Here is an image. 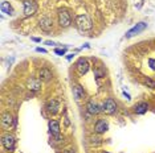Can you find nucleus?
Here are the masks:
<instances>
[{"instance_id":"nucleus-25","label":"nucleus","mask_w":155,"mask_h":153,"mask_svg":"<svg viewBox=\"0 0 155 153\" xmlns=\"http://www.w3.org/2000/svg\"><path fill=\"white\" fill-rule=\"evenodd\" d=\"M36 50H37V52H40V53H47V50H45V49H41V48H37Z\"/></svg>"},{"instance_id":"nucleus-18","label":"nucleus","mask_w":155,"mask_h":153,"mask_svg":"<svg viewBox=\"0 0 155 153\" xmlns=\"http://www.w3.org/2000/svg\"><path fill=\"white\" fill-rule=\"evenodd\" d=\"M2 12L7 13V15H12L13 13V9H12V7H11V4H9L8 2H3L2 3Z\"/></svg>"},{"instance_id":"nucleus-15","label":"nucleus","mask_w":155,"mask_h":153,"mask_svg":"<svg viewBox=\"0 0 155 153\" xmlns=\"http://www.w3.org/2000/svg\"><path fill=\"white\" fill-rule=\"evenodd\" d=\"M49 131H51L52 136H58L60 135V123L57 120H51L49 121Z\"/></svg>"},{"instance_id":"nucleus-14","label":"nucleus","mask_w":155,"mask_h":153,"mask_svg":"<svg viewBox=\"0 0 155 153\" xmlns=\"http://www.w3.org/2000/svg\"><path fill=\"white\" fill-rule=\"evenodd\" d=\"M52 76H53L52 71L49 70V69H47V67L41 69V70L38 71V78H40L43 82H49L52 79Z\"/></svg>"},{"instance_id":"nucleus-27","label":"nucleus","mask_w":155,"mask_h":153,"mask_svg":"<svg viewBox=\"0 0 155 153\" xmlns=\"http://www.w3.org/2000/svg\"><path fill=\"white\" fill-rule=\"evenodd\" d=\"M104 153H109V152H104Z\"/></svg>"},{"instance_id":"nucleus-19","label":"nucleus","mask_w":155,"mask_h":153,"mask_svg":"<svg viewBox=\"0 0 155 153\" xmlns=\"http://www.w3.org/2000/svg\"><path fill=\"white\" fill-rule=\"evenodd\" d=\"M143 82H144V85H146L147 87L155 89V81H154V79H151V78H144Z\"/></svg>"},{"instance_id":"nucleus-22","label":"nucleus","mask_w":155,"mask_h":153,"mask_svg":"<svg viewBox=\"0 0 155 153\" xmlns=\"http://www.w3.org/2000/svg\"><path fill=\"white\" fill-rule=\"evenodd\" d=\"M149 65H150V67L153 69V70H155V58H150V60H149Z\"/></svg>"},{"instance_id":"nucleus-11","label":"nucleus","mask_w":155,"mask_h":153,"mask_svg":"<svg viewBox=\"0 0 155 153\" xmlns=\"http://www.w3.org/2000/svg\"><path fill=\"white\" fill-rule=\"evenodd\" d=\"M41 79L40 78H29L27 82V87L31 90V91H38L41 89Z\"/></svg>"},{"instance_id":"nucleus-7","label":"nucleus","mask_w":155,"mask_h":153,"mask_svg":"<svg viewBox=\"0 0 155 153\" xmlns=\"http://www.w3.org/2000/svg\"><path fill=\"white\" fill-rule=\"evenodd\" d=\"M45 108H47V111L51 115H56L60 111V108H61V106H60V102L57 99L52 98V99H49L47 102V104H45Z\"/></svg>"},{"instance_id":"nucleus-12","label":"nucleus","mask_w":155,"mask_h":153,"mask_svg":"<svg viewBox=\"0 0 155 153\" xmlns=\"http://www.w3.org/2000/svg\"><path fill=\"white\" fill-rule=\"evenodd\" d=\"M109 130V126H107V123L105 120H102V119H100L96 123V126H94V132L96 133H98V135H101V133H105Z\"/></svg>"},{"instance_id":"nucleus-3","label":"nucleus","mask_w":155,"mask_h":153,"mask_svg":"<svg viewBox=\"0 0 155 153\" xmlns=\"http://www.w3.org/2000/svg\"><path fill=\"white\" fill-rule=\"evenodd\" d=\"M15 136L11 133H3V136H2V145L4 147L7 151H9V152H12L13 149H15Z\"/></svg>"},{"instance_id":"nucleus-23","label":"nucleus","mask_w":155,"mask_h":153,"mask_svg":"<svg viewBox=\"0 0 155 153\" xmlns=\"http://www.w3.org/2000/svg\"><path fill=\"white\" fill-rule=\"evenodd\" d=\"M62 153H76V149L74 148H68V149H64Z\"/></svg>"},{"instance_id":"nucleus-20","label":"nucleus","mask_w":155,"mask_h":153,"mask_svg":"<svg viewBox=\"0 0 155 153\" xmlns=\"http://www.w3.org/2000/svg\"><path fill=\"white\" fill-rule=\"evenodd\" d=\"M89 141H90V144H91V145H100L101 142H102L101 139H100V137H96V136H91Z\"/></svg>"},{"instance_id":"nucleus-26","label":"nucleus","mask_w":155,"mask_h":153,"mask_svg":"<svg viewBox=\"0 0 155 153\" xmlns=\"http://www.w3.org/2000/svg\"><path fill=\"white\" fill-rule=\"evenodd\" d=\"M32 40L35 41V42H40V41H41V38H32Z\"/></svg>"},{"instance_id":"nucleus-17","label":"nucleus","mask_w":155,"mask_h":153,"mask_svg":"<svg viewBox=\"0 0 155 153\" xmlns=\"http://www.w3.org/2000/svg\"><path fill=\"white\" fill-rule=\"evenodd\" d=\"M147 110H149V104L147 103H138L135 107H134V112L138 114V115H143L144 112H147Z\"/></svg>"},{"instance_id":"nucleus-4","label":"nucleus","mask_w":155,"mask_h":153,"mask_svg":"<svg viewBox=\"0 0 155 153\" xmlns=\"http://www.w3.org/2000/svg\"><path fill=\"white\" fill-rule=\"evenodd\" d=\"M0 124H2V128L4 131L11 130L15 124V119L9 112H3L2 114V120H0Z\"/></svg>"},{"instance_id":"nucleus-24","label":"nucleus","mask_w":155,"mask_h":153,"mask_svg":"<svg viewBox=\"0 0 155 153\" xmlns=\"http://www.w3.org/2000/svg\"><path fill=\"white\" fill-rule=\"evenodd\" d=\"M54 53L56 54H60V55H64L65 54V49H56Z\"/></svg>"},{"instance_id":"nucleus-10","label":"nucleus","mask_w":155,"mask_h":153,"mask_svg":"<svg viewBox=\"0 0 155 153\" xmlns=\"http://www.w3.org/2000/svg\"><path fill=\"white\" fill-rule=\"evenodd\" d=\"M147 28V24L146 23H139V24H137L134 28H131V29L129 30L127 33H126V37L130 38V37H134L135 34H139L140 32H143L144 29Z\"/></svg>"},{"instance_id":"nucleus-8","label":"nucleus","mask_w":155,"mask_h":153,"mask_svg":"<svg viewBox=\"0 0 155 153\" xmlns=\"http://www.w3.org/2000/svg\"><path fill=\"white\" fill-rule=\"evenodd\" d=\"M89 67H90V65H89V62H87L86 58H80V60L76 62V69L81 75L86 74V73L89 71Z\"/></svg>"},{"instance_id":"nucleus-1","label":"nucleus","mask_w":155,"mask_h":153,"mask_svg":"<svg viewBox=\"0 0 155 153\" xmlns=\"http://www.w3.org/2000/svg\"><path fill=\"white\" fill-rule=\"evenodd\" d=\"M57 19H58V24L61 28H68L72 24V13L69 12V9L62 8L58 9L57 13Z\"/></svg>"},{"instance_id":"nucleus-13","label":"nucleus","mask_w":155,"mask_h":153,"mask_svg":"<svg viewBox=\"0 0 155 153\" xmlns=\"http://www.w3.org/2000/svg\"><path fill=\"white\" fill-rule=\"evenodd\" d=\"M72 90H73V96H74V99L77 102H80L81 99L85 98V91H84V89L80 85H74Z\"/></svg>"},{"instance_id":"nucleus-5","label":"nucleus","mask_w":155,"mask_h":153,"mask_svg":"<svg viewBox=\"0 0 155 153\" xmlns=\"http://www.w3.org/2000/svg\"><path fill=\"white\" fill-rule=\"evenodd\" d=\"M101 110L107 115H113V114L117 112V103H115L111 98H109V99L105 100V103H104V106H102Z\"/></svg>"},{"instance_id":"nucleus-9","label":"nucleus","mask_w":155,"mask_h":153,"mask_svg":"<svg viewBox=\"0 0 155 153\" xmlns=\"http://www.w3.org/2000/svg\"><path fill=\"white\" fill-rule=\"evenodd\" d=\"M38 25H40L41 30H44V32H51V30L53 29V20L48 16H44L43 19H40Z\"/></svg>"},{"instance_id":"nucleus-16","label":"nucleus","mask_w":155,"mask_h":153,"mask_svg":"<svg viewBox=\"0 0 155 153\" xmlns=\"http://www.w3.org/2000/svg\"><path fill=\"white\" fill-rule=\"evenodd\" d=\"M86 111L89 112L90 115H97L100 111H102V110H100V106H98L97 103H94L93 100H90L89 103L86 104Z\"/></svg>"},{"instance_id":"nucleus-21","label":"nucleus","mask_w":155,"mask_h":153,"mask_svg":"<svg viewBox=\"0 0 155 153\" xmlns=\"http://www.w3.org/2000/svg\"><path fill=\"white\" fill-rule=\"evenodd\" d=\"M94 74H96L97 78H102V76H105V70L102 67H98L94 70Z\"/></svg>"},{"instance_id":"nucleus-6","label":"nucleus","mask_w":155,"mask_h":153,"mask_svg":"<svg viewBox=\"0 0 155 153\" xmlns=\"http://www.w3.org/2000/svg\"><path fill=\"white\" fill-rule=\"evenodd\" d=\"M23 5H24V15L25 16H32L37 11V4L33 0H24Z\"/></svg>"},{"instance_id":"nucleus-2","label":"nucleus","mask_w":155,"mask_h":153,"mask_svg":"<svg viewBox=\"0 0 155 153\" xmlns=\"http://www.w3.org/2000/svg\"><path fill=\"white\" fill-rule=\"evenodd\" d=\"M76 24L77 28H78L80 32H86V30H90L93 28V24H91L90 19L86 15H78L76 19Z\"/></svg>"}]
</instances>
